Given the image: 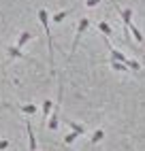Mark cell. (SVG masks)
<instances>
[{"instance_id": "1", "label": "cell", "mask_w": 145, "mask_h": 151, "mask_svg": "<svg viewBox=\"0 0 145 151\" xmlns=\"http://www.w3.org/2000/svg\"><path fill=\"white\" fill-rule=\"evenodd\" d=\"M38 22L43 24L45 32H47V47H49V68H51V73H56V70H54V38H51V30H49L47 9H38Z\"/></svg>"}, {"instance_id": "2", "label": "cell", "mask_w": 145, "mask_h": 151, "mask_svg": "<svg viewBox=\"0 0 145 151\" xmlns=\"http://www.w3.org/2000/svg\"><path fill=\"white\" fill-rule=\"evenodd\" d=\"M88 26H90V19H88V17H81V22H79V26H77L75 41H72V47H70V58H72V53H75V49H77V45H79V41H81V34L88 30Z\"/></svg>"}, {"instance_id": "3", "label": "cell", "mask_w": 145, "mask_h": 151, "mask_svg": "<svg viewBox=\"0 0 145 151\" xmlns=\"http://www.w3.org/2000/svg\"><path fill=\"white\" fill-rule=\"evenodd\" d=\"M113 6H115V11L122 15V22H124V26H126V30L132 26V9H124V11H122V9L115 4V0H113Z\"/></svg>"}, {"instance_id": "4", "label": "cell", "mask_w": 145, "mask_h": 151, "mask_svg": "<svg viewBox=\"0 0 145 151\" xmlns=\"http://www.w3.org/2000/svg\"><path fill=\"white\" fill-rule=\"evenodd\" d=\"M58 119H60V100H58V104L54 106V111H51V117H49V130H56L58 128Z\"/></svg>"}, {"instance_id": "5", "label": "cell", "mask_w": 145, "mask_h": 151, "mask_svg": "<svg viewBox=\"0 0 145 151\" xmlns=\"http://www.w3.org/2000/svg\"><path fill=\"white\" fill-rule=\"evenodd\" d=\"M30 38H32V34H30L28 30H24V32L19 34V38H17V45H15V47H19V49H22V47H24V45L30 41Z\"/></svg>"}, {"instance_id": "6", "label": "cell", "mask_w": 145, "mask_h": 151, "mask_svg": "<svg viewBox=\"0 0 145 151\" xmlns=\"http://www.w3.org/2000/svg\"><path fill=\"white\" fill-rule=\"evenodd\" d=\"M26 130H28V138H30V151H34L36 149V138H34V130L30 124H26Z\"/></svg>"}, {"instance_id": "7", "label": "cell", "mask_w": 145, "mask_h": 151, "mask_svg": "<svg viewBox=\"0 0 145 151\" xmlns=\"http://www.w3.org/2000/svg\"><path fill=\"white\" fill-rule=\"evenodd\" d=\"M66 126L72 128V132H77V134H86V126H81L77 122H70V119H66Z\"/></svg>"}, {"instance_id": "8", "label": "cell", "mask_w": 145, "mask_h": 151, "mask_svg": "<svg viewBox=\"0 0 145 151\" xmlns=\"http://www.w3.org/2000/svg\"><path fill=\"white\" fill-rule=\"evenodd\" d=\"M9 55H11V58H19V60H26L28 58V55L22 53V49H19V47H13V45L9 47Z\"/></svg>"}, {"instance_id": "9", "label": "cell", "mask_w": 145, "mask_h": 151, "mask_svg": "<svg viewBox=\"0 0 145 151\" xmlns=\"http://www.w3.org/2000/svg\"><path fill=\"white\" fill-rule=\"evenodd\" d=\"M111 68H113V70H117V73H128V70H130L126 64H122V62H115V60H111Z\"/></svg>"}, {"instance_id": "10", "label": "cell", "mask_w": 145, "mask_h": 151, "mask_svg": "<svg viewBox=\"0 0 145 151\" xmlns=\"http://www.w3.org/2000/svg\"><path fill=\"white\" fill-rule=\"evenodd\" d=\"M72 11H75V9H68V11H60V13H56V15H54V22H56V24L64 22V17H68Z\"/></svg>"}, {"instance_id": "11", "label": "cell", "mask_w": 145, "mask_h": 151, "mask_svg": "<svg viewBox=\"0 0 145 151\" xmlns=\"http://www.w3.org/2000/svg\"><path fill=\"white\" fill-rule=\"evenodd\" d=\"M98 30H100L102 34H107V36H111V34H113V28H111L107 22H98Z\"/></svg>"}, {"instance_id": "12", "label": "cell", "mask_w": 145, "mask_h": 151, "mask_svg": "<svg viewBox=\"0 0 145 151\" xmlns=\"http://www.w3.org/2000/svg\"><path fill=\"white\" fill-rule=\"evenodd\" d=\"M51 111H54V102H51V100H45V102H43V117H45V122H47V115L51 113Z\"/></svg>"}, {"instance_id": "13", "label": "cell", "mask_w": 145, "mask_h": 151, "mask_svg": "<svg viewBox=\"0 0 145 151\" xmlns=\"http://www.w3.org/2000/svg\"><path fill=\"white\" fill-rule=\"evenodd\" d=\"M19 109H22L26 115H34V113H36V106H34L32 102H30V104H24V106H19Z\"/></svg>"}, {"instance_id": "14", "label": "cell", "mask_w": 145, "mask_h": 151, "mask_svg": "<svg viewBox=\"0 0 145 151\" xmlns=\"http://www.w3.org/2000/svg\"><path fill=\"white\" fill-rule=\"evenodd\" d=\"M128 30H132V36H134V41H137V43H143V34L139 32L137 28H134V26H130Z\"/></svg>"}, {"instance_id": "15", "label": "cell", "mask_w": 145, "mask_h": 151, "mask_svg": "<svg viewBox=\"0 0 145 151\" xmlns=\"http://www.w3.org/2000/svg\"><path fill=\"white\" fill-rule=\"evenodd\" d=\"M105 138V132H102V130H96L94 134H92V143H98V140H102Z\"/></svg>"}, {"instance_id": "16", "label": "cell", "mask_w": 145, "mask_h": 151, "mask_svg": "<svg viewBox=\"0 0 145 151\" xmlns=\"http://www.w3.org/2000/svg\"><path fill=\"white\" fill-rule=\"evenodd\" d=\"M77 136H79L77 132H70V134H66V136H64V143H66V145H70V143H75V140H77Z\"/></svg>"}, {"instance_id": "17", "label": "cell", "mask_w": 145, "mask_h": 151, "mask_svg": "<svg viewBox=\"0 0 145 151\" xmlns=\"http://www.w3.org/2000/svg\"><path fill=\"white\" fill-rule=\"evenodd\" d=\"M126 66H128L130 70H139V68H141V64L137 62V60H130V58H128V62H126Z\"/></svg>"}, {"instance_id": "18", "label": "cell", "mask_w": 145, "mask_h": 151, "mask_svg": "<svg viewBox=\"0 0 145 151\" xmlns=\"http://www.w3.org/2000/svg\"><path fill=\"white\" fill-rule=\"evenodd\" d=\"M100 0H86V6H96Z\"/></svg>"}, {"instance_id": "19", "label": "cell", "mask_w": 145, "mask_h": 151, "mask_svg": "<svg viewBox=\"0 0 145 151\" xmlns=\"http://www.w3.org/2000/svg\"><path fill=\"white\" fill-rule=\"evenodd\" d=\"M9 147V140H0V151H4Z\"/></svg>"}]
</instances>
